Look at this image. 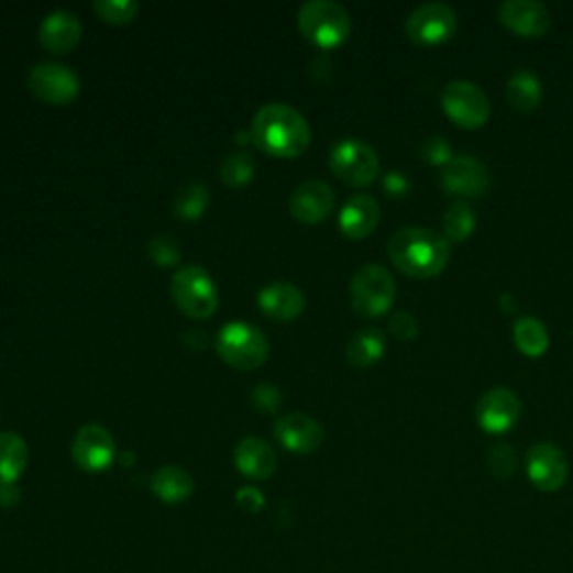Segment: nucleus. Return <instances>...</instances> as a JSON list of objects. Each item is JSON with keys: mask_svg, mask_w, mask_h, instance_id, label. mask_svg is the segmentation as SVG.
Listing matches in <instances>:
<instances>
[{"mask_svg": "<svg viewBox=\"0 0 573 573\" xmlns=\"http://www.w3.org/2000/svg\"><path fill=\"white\" fill-rule=\"evenodd\" d=\"M251 142L274 157H296L307 151L311 142V129L305 114L283 101H272L253 114Z\"/></svg>", "mask_w": 573, "mask_h": 573, "instance_id": "nucleus-1", "label": "nucleus"}, {"mask_svg": "<svg viewBox=\"0 0 573 573\" xmlns=\"http://www.w3.org/2000/svg\"><path fill=\"white\" fill-rule=\"evenodd\" d=\"M388 256L397 269L415 278H430L451 261L449 238L426 227H401L388 240Z\"/></svg>", "mask_w": 573, "mask_h": 573, "instance_id": "nucleus-2", "label": "nucleus"}, {"mask_svg": "<svg viewBox=\"0 0 573 573\" xmlns=\"http://www.w3.org/2000/svg\"><path fill=\"white\" fill-rule=\"evenodd\" d=\"M296 23L300 34L318 47H334L352 32L350 12L337 0H307L298 10Z\"/></svg>", "mask_w": 573, "mask_h": 573, "instance_id": "nucleus-3", "label": "nucleus"}, {"mask_svg": "<svg viewBox=\"0 0 573 573\" xmlns=\"http://www.w3.org/2000/svg\"><path fill=\"white\" fill-rule=\"evenodd\" d=\"M173 302L190 318H209L220 305V294L211 274L200 265H184L175 269L168 283Z\"/></svg>", "mask_w": 573, "mask_h": 573, "instance_id": "nucleus-4", "label": "nucleus"}, {"mask_svg": "<svg viewBox=\"0 0 573 573\" xmlns=\"http://www.w3.org/2000/svg\"><path fill=\"white\" fill-rule=\"evenodd\" d=\"M218 354L233 367L256 370L269 356L267 334L246 321H229L216 339Z\"/></svg>", "mask_w": 573, "mask_h": 573, "instance_id": "nucleus-5", "label": "nucleus"}, {"mask_svg": "<svg viewBox=\"0 0 573 573\" xmlns=\"http://www.w3.org/2000/svg\"><path fill=\"white\" fill-rule=\"evenodd\" d=\"M397 296L393 274L376 263L359 267L350 280V302L361 316H378L390 309Z\"/></svg>", "mask_w": 573, "mask_h": 573, "instance_id": "nucleus-6", "label": "nucleus"}, {"mask_svg": "<svg viewBox=\"0 0 573 573\" xmlns=\"http://www.w3.org/2000/svg\"><path fill=\"white\" fill-rule=\"evenodd\" d=\"M27 88L45 103L66 106L81 92V79L66 63L41 60L27 75Z\"/></svg>", "mask_w": 573, "mask_h": 573, "instance_id": "nucleus-7", "label": "nucleus"}, {"mask_svg": "<svg viewBox=\"0 0 573 573\" xmlns=\"http://www.w3.org/2000/svg\"><path fill=\"white\" fill-rule=\"evenodd\" d=\"M330 168L352 186H367L378 175V155L365 140L345 137L332 146Z\"/></svg>", "mask_w": 573, "mask_h": 573, "instance_id": "nucleus-8", "label": "nucleus"}, {"mask_svg": "<svg viewBox=\"0 0 573 573\" xmlns=\"http://www.w3.org/2000/svg\"><path fill=\"white\" fill-rule=\"evenodd\" d=\"M441 106L443 112L464 129H477V125L486 123L491 114L488 95L477 84L466 79H455L443 86Z\"/></svg>", "mask_w": 573, "mask_h": 573, "instance_id": "nucleus-9", "label": "nucleus"}, {"mask_svg": "<svg viewBox=\"0 0 573 573\" xmlns=\"http://www.w3.org/2000/svg\"><path fill=\"white\" fill-rule=\"evenodd\" d=\"M458 30V12L441 0L417 5L406 19V34L421 45H437Z\"/></svg>", "mask_w": 573, "mask_h": 573, "instance_id": "nucleus-10", "label": "nucleus"}, {"mask_svg": "<svg viewBox=\"0 0 573 573\" xmlns=\"http://www.w3.org/2000/svg\"><path fill=\"white\" fill-rule=\"evenodd\" d=\"M443 190L462 198H477L491 186V173L475 155H453L439 170Z\"/></svg>", "mask_w": 573, "mask_h": 573, "instance_id": "nucleus-11", "label": "nucleus"}, {"mask_svg": "<svg viewBox=\"0 0 573 573\" xmlns=\"http://www.w3.org/2000/svg\"><path fill=\"white\" fill-rule=\"evenodd\" d=\"M73 458L88 473L106 471L117 458V443L110 430L101 423H86L73 441Z\"/></svg>", "mask_w": 573, "mask_h": 573, "instance_id": "nucleus-12", "label": "nucleus"}, {"mask_svg": "<svg viewBox=\"0 0 573 573\" xmlns=\"http://www.w3.org/2000/svg\"><path fill=\"white\" fill-rule=\"evenodd\" d=\"M527 473L536 488L553 493L560 491L569 477V460L558 443L540 441L527 453Z\"/></svg>", "mask_w": 573, "mask_h": 573, "instance_id": "nucleus-13", "label": "nucleus"}, {"mask_svg": "<svg viewBox=\"0 0 573 573\" xmlns=\"http://www.w3.org/2000/svg\"><path fill=\"white\" fill-rule=\"evenodd\" d=\"M274 432L287 451L300 455L316 453L326 439L321 421H316L307 412H285L283 417H278Z\"/></svg>", "mask_w": 573, "mask_h": 573, "instance_id": "nucleus-14", "label": "nucleus"}, {"mask_svg": "<svg viewBox=\"0 0 573 573\" xmlns=\"http://www.w3.org/2000/svg\"><path fill=\"white\" fill-rule=\"evenodd\" d=\"M334 209V188L323 179L300 181L289 198V211L296 220L313 224L326 220Z\"/></svg>", "mask_w": 573, "mask_h": 573, "instance_id": "nucleus-15", "label": "nucleus"}, {"mask_svg": "<svg viewBox=\"0 0 573 573\" xmlns=\"http://www.w3.org/2000/svg\"><path fill=\"white\" fill-rule=\"evenodd\" d=\"M522 415L520 397L506 386L491 388L477 401V421L488 432H504Z\"/></svg>", "mask_w": 573, "mask_h": 573, "instance_id": "nucleus-16", "label": "nucleus"}, {"mask_svg": "<svg viewBox=\"0 0 573 573\" xmlns=\"http://www.w3.org/2000/svg\"><path fill=\"white\" fill-rule=\"evenodd\" d=\"M497 16L508 30L522 36H542L551 27V12L540 0H504Z\"/></svg>", "mask_w": 573, "mask_h": 573, "instance_id": "nucleus-17", "label": "nucleus"}, {"mask_svg": "<svg viewBox=\"0 0 573 573\" xmlns=\"http://www.w3.org/2000/svg\"><path fill=\"white\" fill-rule=\"evenodd\" d=\"M81 36H84V25L79 16L70 10L49 12L38 27V41L52 54L73 52L81 43Z\"/></svg>", "mask_w": 573, "mask_h": 573, "instance_id": "nucleus-18", "label": "nucleus"}, {"mask_svg": "<svg viewBox=\"0 0 573 573\" xmlns=\"http://www.w3.org/2000/svg\"><path fill=\"white\" fill-rule=\"evenodd\" d=\"M235 466L249 480H269L278 469V455L272 443L261 437H244L235 445Z\"/></svg>", "mask_w": 573, "mask_h": 573, "instance_id": "nucleus-19", "label": "nucleus"}, {"mask_svg": "<svg viewBox=\"0 0 573 573\" xmlns=\"http://www.w3.org/2000/svg\"><path fill=\"white\" fill-rule=\"evenodd\" d=\"M258 307L274 321H294L305 309V294L289 280H274L258 291Z\"/></svg>", "mask_w": 573, "mask_h": 573, "instance_id": "nucleus-20", "label": "nucleus"}, {"mask_svg": "<svg viewBox=\"0 0 573 573\" xmlns=\"http://www.w3.org/2000/svg\"><path fill=\"white\" fill-rule=\"evenodd\" d=\"M378 216H381V207L376 198L367 194H356L348 198V202L343 205L339 216V227L348 238H365L378 224Z\"/></svg>", "mask_w": 573, "mask_h": 573, "instance_id": "nucleus-21", "label": "nucleus"}, {"mask_svg": "<svg viewBox=\"0 0 573 573\" xmlns=\"http://www.w3.org/2000/svg\"><path fill=\"white\" fill-rule=\"evenodd\" d=\"M30 462L27 441L19 432H0V486L16 484Z\"/></svg>", "mask_w": 573, "mask_h": 573, "instance_id": "nucleus-22", "label": "nucleus"}, {"mask_svg": "<svg viewBox=\"0 0 573 573\" xmlns=\"http://www.w3.org/2000/svg\"><path fill=\"white\" fill-rule=\"evenodd\" d=\"M194 486L196 484H194V477H190V473L184 471L181 466H175V464L157 469L151 477L153 493L166 504L184 502L186 497H190V493H194Z\"/></svg>", "mask_w": 573, "mask_h": 573, "instance_id": "nucleus-23", "label": "nucleus"}, {"mask_svg": "<svg viewBox=\"0 0 573 573\" xmlns=\"http://www.w3.org/2000/svg\"><path fill=\"white\" fill-rule=\"evenodd\" d=\"M388 341L378 328H363L354 332L345 345V359L356 367H367L386 354Z\"/></svg>", "mask_w": 573, "mask_h": 573, "instance_id": "nucleus-24", "label": "nucleus"}, {"mask_svg": "<svg viewBox=\"0 0 573 573\" xmlns=\"http://www.w3.org/2000/svg\"><path fill=\"white\" fill-rule=\"evenodd\" d=\"M506 101L522 112L536 110L542 101V81L527 68L516 70L506 81Z\"/></svg>", "mask_w": 573, "mask_h": 573, "instance_id": "nucleus-25", "label": "nucleus"}, {"mask_svg": "<svg viewBox=\"0 0 573 573\" xmlns=\"http://www.w3.org/2000/svg\"><path fill=\"white\" fill-rule=\"evenodd\" d=\"M209 186L202 181H188L173 196V213L179 220H198L209 207Z\"/></svg>", "mask_w": 573, "mask_h": 573, "instance_id": "nucleus-26", "label": "nucleus"}, {"mask_svg": "<svg viewBox=\"0 0 573 573\" xmlns=\"http://www.w3.org/2000/svg\"><path fill=\"white\" fill-rule=\"evenodd\" d=\"M514 339H516V345L527 356H540L549 348V332H547L544 323L536 316L518 318L516 328H514Z\"/></svg>", "mask_w": 573, "mask_h": 573, "instance_id": "nucleus-27", "label": "nucleus"}, {"mask_svg": "<svg viewBox=\"0 0 573 573\" xmlns=\"http://www.w3.org/2000/svg\"><path fill=\"white\" fill-rule=\"evenodd\" d=\"M475 209L466 200H455L445 207L443 213V233L449 240H466L475 229Z\"/></svg>", "mask_w": 573, "mask_h": 573, "instance_id": "nucleus-28", "label": "nucleus"}, {"mask_svg": "<svg viewBox=\"0 0 573 573\" xmlns=\"http://www.w3.org/2000/svg\"><path fill=\"white\" fill-rule=\"evenodd\" d=\"M220 175H222V181L229 186H235V188L244 186L251 181L253 175H256V159H253V155L246 151H235L222 162Z\"/></svg>", "mask_w": 573, "mask_h": 573, "instance_id": "nucleus-29", "label": "nucleus"}, {"mask_svg": "<svg viewBox=\"0 0 573 573\" xmlns=\"http://www.w3.org/2000/svg\"><path fill=\"white\" fill-rule=\"evenodd\" d=\"M95 12L108 23L123 25L137 16L140 3L137 0H95Z\"/></svg>", "mask_w": 573, "mask_h": 573, "instance_id": "nucleus-30", "label": "nucleus"}, {"mask_svg": "<svg viewBox=\"0 0 573 573\" xmlns=\"http://www.w3.org/2000/svg\"><path fill=\"white\" fill-rule=\"evenodd\" d=\"M146 251H148V258L159 267H173L179 263V256H181V249H179L177 240L170 238L168 233H159V235L151 238Z\"/></svg>", "mask_w": 573, "mask_h": 573, "instance_id": "nucleus-31", "label": "nucleus"}, {"mask_svg": "<svg viewBox=\"0 0 573 573\" xmlns=\"http://www.w3.org/2000/svg\"><path fill=\"white\" fill-rule=\"evenodd\" d=\"M488 469L495 477H511L516 471V451L511 443H495L488 451Z\"/></svg>", "mask_w": 573, "mask_h": 573, "instance_id": "nucleus-32", "label": "nucleus"}, {"mask_svg": "<svg viewBox=\"0 0 573 573\" xmlns=\"http://www.w3.org/2000/svg\"><path fill=\"white\" fill-rule=\"evenodd\" d=\"M419 155L423 162L428 164H445L453 155H451V146L441 135H428L421 140L419 144Z\"/></svg>", "mask_w": 573, "mask_h": 573, "instance_id": "nucleus-33", "label": "nucleus"}, {"mask_svg": "<svg viewBox=\"0 0 573 573\" xmlns=\"http://www.w3.org/2000/svg\"><path fill=\"white\" fill-rule=\"evenodd\" d=\"M390 330L395 332L397 339L401 341H412L419 334V321L417 316H412L410 311H397L390 318Z\"/></svg>", "mask_w": 573, "mask_h": 573, "instance_id": "nucleus-34", "label": "nucleus"}, {"mask_svg": "<svg viewBox=\"0 0 573 573\" xmlns=\"http://www.w3.org/2000/svg\"><path fill=\"white\" fill-rule=\"evenodd\" d=\"M253 401H256L258 408L272 412V410L280 408V404H283V395H280V390H278L276 386L261 384V386L253 388Z\"/></svg>", "mask_w": 573, "mask_h": 573, "instance_id": "nucleus-35", "label": "nucleus"}, {"mask_svg": "<svg viewBox=\"0 0 573 573\" xmlns=\"http://www.w3.org/2000/svg\"><path fill=\"white\" fill-rule=\"evenodd\" d=\"M235 499H238V504L242 506V508H246V511H261V508L265 506V495L258 491V488H253V486H244V488H240L238 493H235Z\"/></svg>", "mask_w": 573, "mask_h": 573, "instance_id": "nucleus-36", "label": "nucleus"}, {"mask_svg": "<svg viewBox=\"0 0 573 573\" xmlns=\"http://www.w3.org/2000/svg\"><path fill=\"white\" fill-rule=\"evenodd\" d=\"M384 186H386V190H390V194L399 196V194H404V190L408 188V181H406V177H404L401 173H388Z\"/></svg>", "mask_w": 573, "mask_h": 573, "instance_id": "nucleus-37", "label": "nucleus"}, {"mask_svg": "<svg viewBox=\"0 0 573 573\" xmlns=\"http://www.w3.org/2000/svg\"><path fill=\"white\" fill-rule=\"evenodd\" d=\"M16 502H19V488L14 484L0 486V504L8 506V504H16Z\"/></svg>", "mask_w": 573, "mask_h": 573, "instance_id": "nucleus-38", "label": "nucleus"}]
</instances>
